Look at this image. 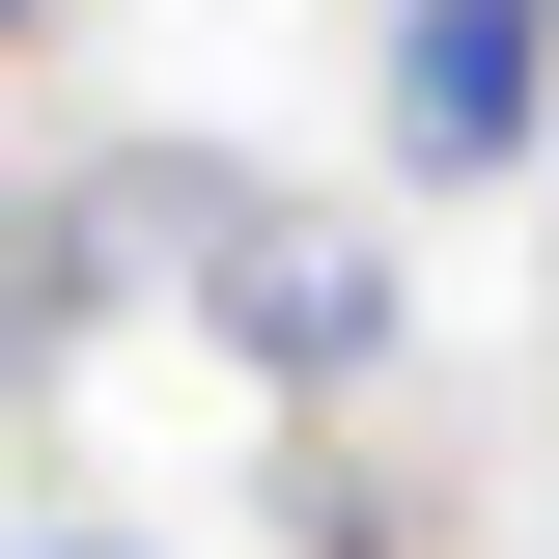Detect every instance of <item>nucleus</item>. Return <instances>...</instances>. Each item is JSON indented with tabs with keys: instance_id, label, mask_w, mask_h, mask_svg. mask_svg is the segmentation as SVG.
I'll list each match as a JSON object with an SVG mask.
<instances>
[{
	"instance_id": "423d86ee",
	"label": "nucleus",
	"mask_w": 559,
	"mask_h": 559,
	"mask_svg": "<svg viewBox=\"0 0 559 559\" xmlns=\"http://www.w3.org/2000/svg\"><path fill=\"white\" fill-rule=\"evenodd\" d=\"M532 28H559V0H532Z\"/></svg>"
},
{
	"instance_id": "f03ea898",
	"label": "nucleus",
	"mask_w": 559,
	"mask_h": 559,
	"mask_svg": "<svg viewBox=\"0 0 559 559\" xmlns=\"http://www.w3.org/2000/svg\"><path fill=\"white\" fill-rule=\"evenodd\" d=\"M364 140H392L419 197H532V168H559V28H532V0H392Z\"/></svg>"
},
{
	"instance_id": "7ed1b4c3",
	"label": "nucleus",
	"mask_w": 559,
	"mask_h": 559,
	"mask_svg": "<svg viewBox=\"0 0 559 559\" xmlns=\"http://www.w3.org/2000/svg\"><path fill=\"white\" fill-rule=\"evenodd\" d=\"M28 559H140V532H28Z\"/></svg>"
},
{
	"instance_id": "20e7f679",
	"label": "nucleus",
	"mask_w": 559,
	"mask_h": 559,
	"mask_svg": "<svg viewBox=\"0 0 559 559\" xmlns=\"http://www.w3.org/2000/svg\"><path fill=\"white\" fill-rule=\"evenodd\" d=\"M0 57H28V0H0Z\"/></svg>"
},
{
	"instance_id": "f257e3e1",
	"label": "nucleus",
	"mask_w": 559,
	"mask_h": 559,
	"mask_svg": "<svg viewBox=\"0 0 559 559\" xmlns=\"http://www.w3.org/2000/svg\"><path fill=\"white\" fill-rule=\"evenodd\" d=\"M57 197H84V252H112L140 308L224 364V392H280V419H364V392L419 364L392 224H364V197H308V168H252V140H84Z\"/></svg>"
},
{
	"instance_id": "39448f33",
	"label": "nucleus",
	"mask_w": 559,
	"mask_h": 559,
	"mask_svg": "<svg viewBox=\"0 0 559 559\" xmlns=\"http://www.w3.org/2000/svg\"><path fill=\"white\" fill-rule=\"evenodd\" d=\"M0 559H28V532H0Z\"/></svg>"
}]
</instances>
